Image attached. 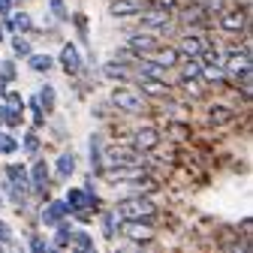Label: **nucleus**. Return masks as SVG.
<instances>
[{
	"mask_svg": "<svg viewBox=\"0 0 253 253\" xmlns=\"http://www.w3.org/2000/svg\"><path fill=\"white\" fill-rule=\"evenodd\" d=\"M12 151H18V142L6 133H0V154H12Z\"/></svg>",
	"mask_w": 253,
	"mask_h": 253,
	"instance_id": "nucleus-32",
	"label": "nucleus"
},
{
	"mask_svg": "<svg viewBox=\"0 0 253 253\" xmlns=\"http://www.w3.org/2000/svg\"><path fill=\"white\" fill-rule=\"evenodd\" d=\"M57 60H60V67H63V73H67V76H76L82 70V57H79V48L73 42H67V45L60 48Z\"/></svg>",
	"mask_w": 253,
	"mask_h": 253,
	"instance_id": "nucleus-9",
	"label": "nucleus"
},
{
	"mask_svg": "<svg viewBox=\"0 0 253 253\" xmlns=\"http://www.w3.org/2000/svg\"><path fill=\"white\" fill-rule=\"evenodd\" d=\"M217 18H220V27H223L226 34H244L247 30V6H241V9L226 6Z\"/></svg>",
	"mask_w": 253,
	"mask_h": 253,
	"instance_id": "nucleus-5",
	"label": "nucleus"
},
{
	"mask_svg": "<svg viewBox=\"0 0 253 253\" xmlns=\"http://www.w3.org/2000/svg\"><path fill=\"white\" fill-rule=\"evenodd\" d=\"M73 172H76V154H73V151L60 154V157H57V178H60V181H67Z\"/></svg>",
	"mask_w": 253,
	"mask_h": 253,
	"instance_id": "nucleus-19",
	"label": "nucleus"
},
{
	"mask_svg": "<svg viewBox=\"0 0 253 253\" xmlns=\"http://www.w3.org/2000/svg\"><path fill=\"white\" fill-rule=\"evenodd\" d=\"M12 3H24V0H12Z\"/></svg>",
	"mask_w": 253,
	"mask_h": 253,
	"instance_id": "nucleus-45",
	"label": "nucleus"
},
{
	"mask_svg": "<svg viewBox=\"0 0 253 253\" xmlns=\"http://www.w3.org/2000/svg\"><path fill=\"white\" fill-rule=\"evenodd\" d=\"M112 106L121 109V112H126V115H139V112H145L142 97H139V93H133L130 87H115V90H112Z\"/></svg>",
	"mask_w": 253,
	"mask_h": 253,
	"instance_id": "nucleus-2",
	"label": "nucleus"
},
{
	"mask_svg": "<svg viewBox=\"0 0 253 253\" xmlns=\"http://www.w3.org/2000/svg\"><path fill=\"white\" fill-rule=\"evenodd\" d=\"M139 84H142V93H148V97H154V100H169L172 97V87L163 79H148V76H142Z\"/></svg>",
	"mask_w": 253,
	"mask_h": 253,
	"instance_id": "nucleus-10",
	"label": "nucleus"
},
{
	"mask_svg": "<svg viewBox=\"0 0 253 253\" xmlns=\"http://www.w3.org/2000/svg\"><path fill=\"white\" fill-rule=\"evenodd\" d=\"M9 241H12V232H9V226L3 220H0V244H9Z\"/></svg>",
	"mask_w": 253,
	"mask_h": 253,
	"instance_id": "nucleus-38",
	"label": "nucleus"
},
{
	"mask_svg": "<svg viewBox=\"0 0 253 253\" xmlns=\"http://www.w3.org/2000/svg\"><path fill=\"white\" fill-rule=\"evenodd\" d=\"M0 124H3V106H0Z\"/></svg>",
	"mask_w": 253,
	"mask_h": 253,
	"instance_id": "nucleus-43",
	"label": "nucleus"
},
{
	"mask_svg": "<svg viewBox=\"0 0 253 253\" xmlns=\"http://www.w3.org/2000/svg\"><path fill=\"white\" fill-rule=\"evenodd\" d=\"M118 217H124V220H151L154 214H157V205L142 193V196H130V199H124V202H118Z\"/></svg>",
	"mask_w": 253,
	"mask_h": 253,
	"instance_id": "nucleus-1",
	"label": "nucleus"
},
{
	"mask_svg": "<svg viewBox=\"0 0 253 253\" xmlns=\"http://www.w3.org/2000/svg\"><path fill=\"white\" fill-rule=\"evenodd\" d=\"M205 48H208V42H205L199 34H187V37L181 40V48H178V51H181V54H187V57H199Z\"/></svg>",
	"mask_w": 253,
	"mask_h": 253,
	"instance_id": "nucleus-16",
	"label": "nucleus"
},
{
	"mask_svg": "<svg viewBox=\"0 0 253 253\" xmlns=\"http://www.w3.org/2000/svg\"><path fill=\"white\" fill-rule=\"evenodd\" d=\"M232 121H235V109H232V106H226V103L211 106V112H208V124L223 126V124H232Z\"/></svg>",
	"mask_w": 253,
	"mask_h": 253,
	"instance_id": "nucleus-17",
	"label": "nucleus"
},
{
	"mask_svg": "<svg viewBox=\"0 0 253 253\" xmlns=\"http://www.w3.org/2000/svg\"><path fill=\"white\" fill-rule=\"evenodd\" d=\"M24 151H27V154H37V151H40V139H37V133H27V136H24Z\"/></svg>",
	"mask_w": 253,
	"mask_h": 253,
	"instance_id": "nucleus-35",
	"label": "nucleus"
},
{
	"mask_svg": "<svg viewBox=\"0 0 253 253\" xmlns=\"http://www.w3.org/2000/svg\"><path fill=\"white\" fill-rule=\"evenodd\" d=\"M48 178H51V169H48V163H45V160H37V163H34V169L27 172V181L34 184V190H40V193H45V187L51 184Z\"/></svg>",
	"mask_w": 253,
	"mask_h": 253,
	"instance_id": "nucleus-13",
	"label": "nucleus"
},
{
	"mask_svg": "<svg viewBox=\"0 0 253 253\" xmlns=\"http://www.w3.org/2000/svg\"><path fill=\"white\" fill-rule=\"evenodd\" d=\"M169 130H172L175 139H184V136L190 133V126H187V124H169Z\"/></svg>",
	"mask_w": 253,
	"mask_h": 253,
	"instance_id": "nucleus-36",
	"label": "nucleus"
},
{
	"mask_svg": "<svg viewBox=\"0 0 253 253\" xmlns=\"http://www.w3.org/2000/svg\"><path fill=\"white\" fill-rule=\"evenodd\" d=\"M0 205H3V196H0Z\"/></svg>",
	"mask_w": 253,
	"mask_h": 253,
	"instance_id": "nucleus-46",
	"label": "nucleus"
},
{
	"mask_svg": "<svg viewBox=\"0 0 253 253\" xmlns=\"http://www.w3.org/2000/svg\"><path fill=\"white\" fill-rule=\"evenodd\" d=\"M0 42H3V27H0Z\"/></svg>",
	"mask_w": 253,
	"mask_h": 253,
	"instance_id": "nucleus-44",
	"label": "nucleus"
},
{
	"mask_svg": "<svg viewBox=\"0 0 253 253\" xmlns=\"http://www.w3.org/2000/svg\"><path fill=\"white\" fill-rule=\"evenodd\" d=\"M100 157H103V139L93 133V136H90V163H93V169H103Z\"/></svg>",
	"mask_w": 253,
	"mask_h": 253,
	"instance_id": "nucleus-24",
	"label": "nucleus"
},
{
	"mask_svg": "<svg viewBox=\"0 0 253 253\" xmlns=\"http://www.w3.org/2000/svg\"><path fill=\"white\" fill-rule=\"evenodd\" d=\"M6 84H9V79H6V76H3V73H0V97H3V93H6V90H9V87H6Z\"/></svg>",
	"mask_w": 253,
	"mask_h": 253,
	"instance_id": "nucleus-42",
	"label": "nucleus"
},
{
	"mask_svg": "<svg viewBox=\"0 0 253 253\" xmlns=\"http://www.w3.org/2000/svg\"><path fill=\"white\" fill-rule=\"evenodd\" d=\"M37 100L45 106V112H51V109H54V87H51V84H42V90H40Z\"/></svg>",
	"mask_w": 253,
	"mask_h": 253,
	"instance_id": "nucleus-30",
	"label": "nucleus"
},
{
	"mask_svg": "<svg viewBox=\"0 0 253 253\" xmlns=\"http://www.w3.org/2000/svg\"><path fill=\"white\" fill-rule=\"evenodd\" d=\"M178 63H181V82L199 79V73H202V60L199 57H187V60H178Z\"/></svg>",
	"mask_w": 253,
	"mask_h": 253,
	"instance_id": "nucleus-20",
	"label": "nucleus"
},
{
	"mask_svg": "<svg viewBox=\"0 0 253 253\" xmlns=\"http://www.w3.org/2000/svg\"><path fill=\"white\" fill-rule=\"evenodd\" d=\"M12 51L21 54V57H27V54H30V42H27L24 37H15V40H12Z\"/></svg>",
	"mask_w": 253,
	"mask_h": 253,
	"instance_id": "nucleus-33",
	"label": "nucleus"
},
{
	"mask_svg": "<svg viewBox=\"0 0 253 253\" xmlns=\"http://www.w3.org/2000/svg\"><path fill=\"white\" fill-rule=\"evenodd\" d=\"M6 178H9L12 187H21V190H24V184H27V169H24L21 163H9V166H6Z\"/></svg>",
	"mask_w": 253,
	"mask_h": 253,
	"instance_id": "nucleus-22",
	"label": "nucleus"
},
{
	"mask_svg": "<svg viewBox=\"0 0 253 253\" xmlns=\"http://www.w3.org/2000/svg\"><path fill=\"white\" fill-rule=\"evenodd\" d=\"M27 106H30V112H34V126L40 130V126L45 124V115H42V103H40L37 97H30V103H27Z\"/></svg>",
	"mask_w": 253,
	"mask_h": 253,
	"instance_id": "nucleus-29",
	"label": "nucleus"
},
{
	"mask_svg": "<svg viewBox=\"0 0 253 253\" xmlns=\"http://www.w3.org/2000/svg\"><path fill=\"white\" fill-rule=\"evenodd\" d=\"M154 6H160V9H166V12H175V0H154Z\"/></svg>",
	"mask_w": 253,
	"mask_h": 253,
	"instance_id": "nucleus-39",
	"label": "nucleus"
},
{
	"mask_svg": "<svg viewBox=\"0 0 253 253\" xmlns=\"http://www.w3.org/2000/svg\"><path fill=\"white\" fill-rule=\"evenodd\" d=\"M199 76H205V82H211V84H226L223 63H208V67H202V73H199Z\"/></svg>",
	"mask_w": 253,
	"mask_h": 253,
	"instance_id": "nucleus-21",
	"label": "nucleus"
},
{
	"mask_svg": "<svg viewBox=\"0 0 253 253\" xmlns=\"http://www.w3.org/2000/svg\"><path fill=\"white\" fill-rule=\"evenodd\" d=\"M70 244H76L79 250H93V238H90L87 232H82V229H73V238H70Z\"/></svg>",
	"mask_w": 253,
	"mask_h": 253,
	"instance_id": "nucleus-27",
	"label": "nucleus"
},
{
	"mask_svg": "<svg viewBox=\"0 0 253 253\" xmlns=\"http://www.w3.org/2000/svg\"><path fill=\"white\" fill-rule=\"evenodd\" d=\"M229 6V0H205V6H202V12L211 18V15H220V12H223Z\"/></svg>",
	"mask_w": 253,
	"mask_h": 253,
	"instance_id": "nucleus-28",
	"label": "nucleus"
},
{
	"mask_svg": "<svg viewBox=\"0 0 253 253\" xmlns=\"http://www.w3.org/2000/svg\"><path fill=\"white\" fill-rule=\"evenodd\" d=\"M148 57H151L154 63H160L163 70H172V67H178L181 51H178V48H172V45H166V48H163V45H157V48H154Z\"/></svg>",
	"mask_w": 253,
	"mask_h": 253,
	"instance_id": "nucleus-14",
	"label": "nucleus"
},
{
	"mask_svg": "<svg viewBox=\"0 0 253 253\" xmlns=\"http://www.w3.org/2000/svg\"><path fill=\"white\" fill-rule=\"evenodd\" d=\"M27 57H30V70H37V73H48L54 63L48 54H27Z\"/></svg>",
	"mask_w": 253,
	"mask_h": 253,
	"instance_id": "nucleus-26",
	"label": "nucleus"
},
{
	"mask_svg": "<svg viewBox=\"0 0 253 253\" xmlns=\"http://www.w3.org/2000/svg\"><path fill=\"white\" fill-rule=\"evenodd\" d=\"M0 73H3V76L12 82V79H15V63H12V60H3V67H0Z\"/></svg>",
	"mask_w": 253,
	"mask_h": 253,
	"instance_id": "nucleus-37",
	"label": "nucleus"
},
{
	"mask_svg": "<svg viewBox=\"0 0 253 253\" xmlns=\"http://www.w3.org/2000/svg\"><path fill=\"white\" fill-rule=\"evenodd\" d=\"M145 6H148L145 0H112L109 12H112V18H130V15H139Z\"/></svg>",
	"mask_w": 253,
	"mask_h": 253,
	"instance_id": "nucleus-6",
	"label": "nucleus"
},
{
	"mask_svg": "<svg viewBox=\"0 0 253 253\" xmlns=\"http://www.w3.org/2000/svg\"><path fill=\"white\" fill-rule=\"evenodd\" d=\"M115 223H118V211H106L103 214V232L112 238L115 235Z\"/></svg>",
	"mask_w": 253,
	"mask_h": 253,
	"instance_id": "nucleus-31",
	"label": "nucleus"
},
{
	"mask_svg": "<svg viewBox=\"0 0 253 253\" xmlns=\"http://www.w3.org/2000/svg\"><path fill=\"white\" fill-rule=\"evenodd\" d=\"M124 235L133 238V241H151L154 238L151 220H126V223H124Z\"/></svg>",
	"mask_w": 253,
	"mask_h": 253,
	"instance_id": "nucleus-11",
	"label": "nucleus"
},
{
	"mask_svg": "<svg viewBox=\"0 0 253 253\" xmlns=\"http://www.w3.org/2000/svg\"><path fill=\"white\" fill-rule=\"evenodd\" d=\"M103 73L109 76V79H118V82H130L133 79V70H130V63H106L103 67Z\"/></svg>",
	"mask_w": 253,
	"mask_h": 253,
	"instance_id": "nucleus-18",
	"label": "nucleus"
},
{
	"mask_svg": "<svg viewBox=\"0 0 253 253\" xmlns=\"http://www.w3.org/2000/svg\"><path fill=\"white\" fill-rule=\"evenodd\" d=\"M9 27L15 30V34H27V30L34 27V21H30L27 12H9Z\"/></svg>",
	"mask_w": 253,
	"mask_h": 253,
	"instance_id": "nucleus-23",
	"label": "nucleus"
},
{
	"mask_svg": "<svg viewBox=\"0 0 253 253\" xmlns=\"http://www.w3.org/2000/svg\"><path fill=\"white\" fill-rule=\"evenodd\" d=\"M145 172L139 166H106L103 169V178L112 181V184H126L130 178H142Z\"/></svg>",
	"mask_w": 253,
	"mask_h": 253,
	"instance_id": "nucleus-8",
	"label": "nucleus"
},
{
	"mask_svg": "<svg viewBox=\"0 0 253 253\" xmlns=\"http://www.w3.org/2000/svg\"><path fill=\"white\" fill-rule=\"evenodd\" d=\"M139 18H142V27L145 30H160V34H166V30L172 27V12H166V9H160V6H145L142 12H139Z\"/></svg>",
	"mask_w": 253,
	"mask_h": 253,
	"instance_id": "nucleus-4",
	"label": "nucleus"
},
{
	"mask_svg": "<svg viewBox=\"0 0 253 253\" xmlns=\"http://www.w3.org/2000/svg\"><path fill=\"white\" fill-rule=\"evenodd\" d=\"M70 238H73V226L70 223H57V235H54V247H70Z\"/></svg>",
	"mask_w": 253,
	"mask_h": 253,
	"instance_id": "nucleus-25",
	"label": "nucleus"
},
{
	"mask_svg": "<svg viewBox=\"0 0 253 253\" xmlns=\"http://www.w3.org/2000/svg\"><path fill=\"white\" fill-rule=\"evenodd\" d=\"M45 238H30V250H45Z\"/></svg>",
	"mask_w": 253,
	"mask_h": 253,
	"instance_id": "nucleus-40",
	"label": "nucleus"
},
{
	"mask_svg": "<svg viewBox=\"0 0 253 253\" xmlns=\"http://www.w3.org/2000/svg\"><path fill=\"white\" fill-rule=\"evenodd\" d=\"M133 145H136V151H154L160 145V130L157 126H139L133 133Z\"/></svg>",
	"mask_w": 253,
	"mask_h": 253,
	"instance_id": "nucleus-7",
	"label": "nucleus"
},
{
	"mask_svg": "<svg viewBox=\"0 0 253 253\" xmlns=\"http://www.w3.org/2000/svg\"><path fill=\"white\" fill-rule=\"evenodd\" d=\"M100 163H106V166H139L142 151H136V148H109L100 157Z\"/></svg>",
	"mask_w": 253,
	"mask_h": 253,
	"instance_id": "nucleus-3",
	"label": "nucleus"
},
{
	"mask_svg": "<svg viewBox=\"0 0 253 253\" xmlns=\"http://www.w3.org/2000/svg\"><path fill=\"white\" fill-rule=\"evenodd\" d=\"M67 214H70V208H67V202H48L45 208H42V223L45 226H57L60 220H67Z\"/></svg>",
	"mask_w": 253,
	"mask_h": 253,
	"instance_id": "nucleus-15",
	"label": "nucleus"
},
{
	"mask_svg": "<svg viewBox=\"0 0 253 253\" xmlns=\"http://www.w3.org/2000/svg\"><path fill=\"white\" fill-rule=\"evenodd\" d=\"M51 12H54V18H57V21H67V18H70L67 6H63V0H51Z\"/></svg>",
	"mask_w": 253,
	"mask_h": 253,
	"instance_id": "nucleus-34",
	"label": "nucleus"
},
{
	"mask_svg": "<svg viewBox=\"0 0 253 253\" xmlns=\"http://www.w3.org/2000/svg\"><path fill=\"white\" fill-rule=\"evenodd\" d=\"M126 45H130L136 54H145L148 57L160 42H157V37H151V30H145V34H130V37H126Z\"/></svg>",
	"mask_w": 253,
	"mask_h": 253,
	"instance_id": "nucleus-12",
	"label": "nucleus"
},
{
	"mask_svg": "<svg viewBox=\"0 0 253 253\" xmlns=\"http://www.w3.org/2000/svg\"><path fill=\"white\" fill-rule=\"evenodd\" d=\"M12 12V0H0V15H9Z\"/></svg>",
	"mask_w": 253,
	"mask_h": 253,
	"instance_id": "nucleus-41",
	"label": "nucleus"
}]
</instances>
